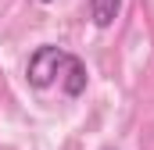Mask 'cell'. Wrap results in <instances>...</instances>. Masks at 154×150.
Here are the masks:
<instances>
[{
	"instance_id": "obj_1",
	"label": "cell",
	"mask_w": 154,
	"mask_h": 150,
	"mask_svg": "<svg viewBox=\"0 0 154 150\" xmlns=\"http://www.w3.org/2000/svg\"><path fill=\"white\" fill-rule=\"evenodd\" d=\"M65 61H68V54L61 50V46H39L36 54L29 57V82L36 86V89H47L57 75H61V68H65Z\"/></svg>"
},
{
	"instance_id": "obj_3",
	"label": "cell",
	"mask_w": 154,
	"mask_h": 150,
	"mask_svg": "<svg viewBox=\"0 0 154 150\" xmlns=\"http://www.w3.org/2000/svg\"><path fill=\"white\" fill-rule=\"evenodd\" d=\"M118 7H122V0H90V14H93V25H97V29H108V25H115Z\"/></svg>"
},
{
	"instance_id": "obj_4",
	"label": "cell",
	"mask_w": 154,
	"mask_h": 150,
	"mask_svg": "<svg viewBox=\"0 0 154 150\" xmlns=\"http://www.w3.org/2000/svg\"><path fill=\"white\" fill-rule=\"evenodd\" d=\"M39 4H54V0H39Z\"/></svg>"
},
{
	"instance_id": "obj_2",
	"label": "cell",
	"mask_w": 154,
	"mask_h": 150,
	"mask_svg": "<svg viewBox=\"0 0 154 150\" xmlns=\"http://www.w3.org/2000/svg\"><path fill=\"white\" fill-rule=\"evenodd\" d=\"M61 86H65V93L68 97H82L86 93V64L68 54V61H65V79H61Z\"/></svg>"
}]
</instances>
